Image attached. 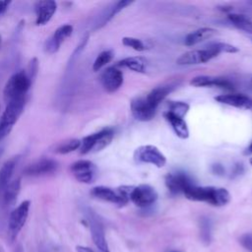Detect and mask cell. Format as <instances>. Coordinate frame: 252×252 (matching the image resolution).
I'll list each match as a JSON object with an SVG mask.
<instances>
[{
  "label": "cell",
  "instance_id": "1",
  "mask_svg": "<svg viewBox=\"0 0 252 252\" xmlns=\"http://www.w3.org/2000/svg\"><path fill=\"white\" fill-rule=\"evenodd\" d=\"M183 194L191 201L205 202L215 207L225 206L230 201L229 192L222 187L197 186L194 184L188 187Z\"/></svg>",
  "mask_w": 252,
  "mask_h": 252
},
{
  "label": "cell",
  "instance_id": "2",
  "mask_svg": "<svg viewBox=\"0 0 252 252\" xmlns=\"http://www.w3.org/2000/svg\"><path fill=\"white\" fill-rule=\"evenodd\" d=\"M32 83V80L25 71H19L13 74L8 79L3 91L4 100L6 103L14 99L26 98Z\"/></svg>",
  "mask_w": 252,
  "mask_h": 252
},
{
  "label": "cell",
  "instance_id": "3",
  "mask_svg": "<svg viewBox=\"0 0 252 252\" xmlns=\"http://www.w3.org/2000/svg\"><path fill=\"white\" fill-rule=\"evenodd\" d=\"M26 98L14 99L6 103L5 110L0 117V141L5 139L12 131L24 111Z\"/></svg>",
  "mask_w": 252,
  "mask_h": 252
},
{
  "label": "cell",
  "instance_id": "4",
  "mask_svg": "<svg viewBox=\"0 0 252 252\" xmlns=\"http://www.w3.org/2000/svg\"><path fill=\"white\" fill-rule=\"evenodd\" d=\"M30 208L31 202L25 200L10 213L8 220V237L11 241H14L17 238L24 227L29 217Z\"/></svg>",
  "mask_w": 252,
  "mask_h": 252
},
{
  "label": "cell",
  "instance_id": "5",
  "mask_svg": "<svg viewBox=\"0 0 252 252\" xmlns=\"http://www.w3.org/2000/svg\"><path fill=\"white\" fill-rule=\"evenodd\" d=\"M219 54L220 52L213 45V43H210L206 48L190 50L183 53L176 59V63L178 65H196L206 63Z\"/></svg>",
  "mask_w": 252,
  "mask_h": 252
},
{
  "label": "cell",
  "instance_id": "6",
  "mask_svg": "<svg viewBox=\"0 0 252 252\" xmlns=\"http://www.w3.org/2000/svg\"><path fill=\"white\" fill-rule=\"evenodd\" d=\"M134 159L139 163H150L158 168L166 163L165 156L153 145H145L137 148L134 152Z\"/></svg>",
  "mask_w": 252,
  "mask_h": 252
},
{
  "label": "cell",
  "instance_id": "7",
  "mask_svg": "<svg viewBox=\"0 0 252 252\" xmlns=\"http://www.w3.org/2000/svg\"><path fill=\"white\" fill-rule=\"evenodd\" d=\"M88 221L93 241L100 252H110L104 234V228L97 215L92 210L88 211Z\"/></svg>",
  "mask_w": 252,
  "mask_h": 252
},
{
  "label": "cell",
  "instance_id": "8",
  "mask_svg": "<svg viewBox=\"0 0 252 252\" xmlns=\"http://www.w3.org/2000/svg\"><path fill=\"white\" fill-rule=\"evenodd\" d=\"M158 200V192L154 187L149 184H140L138 186H133L130 201L134 203L137 207L146 208L153 205Z\"/></svg>",
  "mask_w": 252,
  "mask_h": 252
},
{
  "label": "cell",
  "instance_id": "9",
  "mask_svg": "<svg viewBox=\"0 0 252 252\" xmlns=\"http://www.w3.org/2000/svg\"><path fill=\"white\" fill-rule=\"evenodd\" d=\"M132 115L139 121H149L154 118L158 105L154 104L147 96H140L132 99L130 103Z\"/></svg>",
  "mask_w": 252,
  "mask_h": 252
},
{
  "label": "cell",
  "instance_id": "10",
  "mask_svg": "<svg viewBox=\"0 0 252 252\" xmlns=\"http://www.w3.org/2000/svg\"><path fill=\"white\" fill-rule=\"evenodd\" d=\"M71 172L74 177L82 183H92L95 178V166L88 159H80L71 165Z\"/></svg>",
  "mask_w": 252,
  "mask_h": 252
},
{
  "label": "cell",
  "instance_id": "11",
  "mask_svg": "<svg viewBox=\"0 0 252 252\" xmlns=\"http://www.w3.org/2000/svg\"><path fill=\"white\" fill-rule=\"evenodd\" d=\"M58 168V163L52 158H42L31 164L27 165L24 169V174L29 176H41L55 172Z\"/></svg>",
  "mask_w": 252,
  "mask_h": 252
},
{
  "label": "cell",
  "instance_id": "12",
  "mask_svg": "<svg viewBox=\"0 0 252 252\" xmlns=\"http://www.w3.org/2000/svg\"><path fill=\"white\" fill-rule=\"evenodd\" d=\"M165 185L172 195L183 193L188 187L194 185L192 178L185 172L168 173L165 176Z\"/></svg>",
  "mask_w": 252,
  "mask_h": 252
},
{
  "label": "cell",
  "instance_id": "13",
  "mask_svg": "<svg viewBox=\"0 0 252 252\" xmlns=\"http://www.w3.org/2000/svg\"><path fill=\"white\" fill-rule=\"evenodd\" d=\"M100 83L107 93H114L123 84V73L115 66L108 67L101 73Z\"/></svg>",
  "mask_w": 252,
  "mask_h": 252
},
{
  "label": "cell",
  "instance_id": "14",
  "mask_svg": "<svg viewBox=\"0 0 252 252\" xmlns=\"http://www.w3.org/2000/svg\"><path fill=\"white\" fill-rule=\"evenodd\" d=\"M73 27L71 25H63L59 27L54 33L45 41L44 48L45 51L53 54L58 51L61 44L64 42V40L69 37L72 34Z\"/></svg>",
  "mask_w": 252,
  "mask_h": 252
},
{
  "label": "cell",
  "instance_id": "15",
  "mask_svg": "<svg viewBox=\"0 0 252 252\" xmlns=\"http://www.w3.org/2000/svg\"><path fill=\"white\" fill-rule=\"evenodd\" d=\"M56 9L57 4L55 1H37L34 4L35 24L37 26H44L47 24L56 12Z\"/></svg>",
  "mask_w": 252,
  "mask_h": 252
},
{
  "label": "cell",
  "instance_id": "16",
  "mask_svg": "<svg viewBox=\"0 0 252 252\" xmlns=\"http://www.w3.org/2000/svg\"><path fill=\"white\" fill-rule=\"evenodd\" d=\"M91 195L98 200L105 201L108 203H112L118 205L120 207L126 205L128 202L121 197V195L112 188L106 186H95L91 190Z\"/></svg>",
  "mask_w": 252,
  "mask_h": 252
},
{
  "label": "cell",
  "instance_id": "17",
  "mask_svg": "<svg viewBox=\"0 0 252 252\" xmlns=\"http://www.w3.org/2000/svg\"><path fill=\"white\" fill-rule=\"evenodd\" d=\"M190 85L193 87H218L220 89L231 90L233 89V84L222 77H215V76H196L191 79Z\"/></svg>",
  "mask_w": 252,
  "mask_h": 252
},
{
  "label": "cell",
  "instance_id": "18",
  "mask_svg": "<svg viewBox=\"0 0 252 252\" xmlns=\"http://www.w3.org/2000/svg\"><path fill=\"white\" fill-rule=\"evenodd\" d=\"M215 99L222 104L234 106L243 109H252V98L243 94H220Z\"/></svg>",
  "mask_w": 252,
  "mask_h": 252
},
{
  "label": "cell",
  "instance_id": "19",
  "mask_svg": "<svg viewBox=\"0 0 252 252\" xmlns=\"http://www.w3.org/2000/svg\"><path fill=\"white\" fill-rule=\"evenodd\" d=\"M17 162L18 157H14L8 159L0 168V198L8 184L12 181V176L15 171Z\"/></svg>",
  "mask_w": 252,
  "mask_h": 252
},
{
  "label": "cell",
  "instance_id": "20",
  "mask_svg": "<svg viewBox=\"0 0 252 252\" xmlns=\"http://www.w3.org/2000/svg\"><path fill=\"white\" fill-rule=\"evenodd\" d=\"M217 33V31L212 28H201L190 33L185 37L184 44L187 46H192L197 43H200L206 39L213 37Z\"/></svg>",
  "mask_w": 252,
  "mask_h": 252
},
{
  "label": "cell",
  "instance_id": "21",
  "mask_svg": "<svg viewBox=\"0 0 252 252\" xmlns=\"http://www.w3.org/2000/svg\"><path fill=\"white\" fill-rule=\"evenodd\" d=\"M164 118L170 124L172 130L180 139H187L189 137V129L187 124L183 118H179L177 116L172 115L169 112H164Z\"/></svg>",
  "mask_w": 252,
  "mask_h": 252
},
{
  "label": "cell",
  "instance_id": "22",
  "mask_svg": "<svg viewBox=\"0 0 252 252\" xmlns=\"http://www.w3.org/2000/svg\"><path fill=\"white\" fill-rule=\"evenodd\" d=\"M20 189H21V180L20 178L14 179L12 180L8 186L6 187V189L4 190L0 200L2 202V204L4 206H11L17 199L19 193H20Z\"/></svg>",
  "mask_w": 252,
  "mask_h": 252
},
{
  "label": "cell",
  "instance_id": "23",
  "mask_svg": "<svg viewBox=\"0 0 252 252\" xmlns=\"http://www.w3.org/2000/svg\"><path fill=\"white\" fill-rule=\"evenodd\" d=\"M115 67H125L137 73H145L147 67V61L143 57H127L117 62Z\"/></svg>",
  "mask_w": 252,
  "mask_h": 252
},
{
  "label": "cell",
  "instance_id": "24",
  "mask_svg": "<svg viewBox=\"0 0 252 252\" xmlns=\"http://www.w3.org/2000/svg\"><path fill=\"white\" fill-rule=\"evenodd\" d=\"M229 22L238 30L252 34V21L245 15L230 13L227 16Z\"/></svg>",
  "mask_w": 252,
  "mask_h": 252
},
{
  "label": "cell",
  "instance_id": "25",
  "mask_svg": "<svg viewBox=\"0 0 252 252\" xmlns=\"http://www.w3.org/2000/svg\"><path fill=\"white\" fill-rule=\"evenodd\" d=\"M173 86L167 85V86H161V87H157L154 90H152L148 95L147 98L151 100L154 104L158 105L160 103V101L173 90Z\"/></svg>",
  "mask_w": 252,
  "mask_h": 252
},
{
  "label": "cell",
  "instance_id": "26",
  "mask_svg": "<svg viewBox=\"0 0 252 252\" xmlns=\"http://www.w3.org/2000/svg\"><path fill=\"white\" fill-rule=\"evenodd\" d=\"M81 147V141L78 140V139H71V140H68V141H65L61 144H59L54 152L56 154H60V155H66V154H69L71 152H74L78 149H80Z\"/></svg>",
  "mask_w": 252,
  "mask_h": 252
},
{
  "label": "cell",
  "instance_id": "27",
  "mask_svg": "<svg viewBox=\"0 0 252 252\" xmlns=\"http://www.w3.org/2000/svg\"><path fill=\"white\" fill-rule=\"evenodd\" d=\"M189 110V104L184 101H171L169 103V108L167 112L179 118H184Z\"/></svg>",
  "mask_w": 252,
  "mask_h": 252
},
{
  "label": "cell",
  "instance_id": "28",
  "mask_svg": "<svg viewBox=\"0 0 252 252\" xmlns=\"http://www.w3.org/2000/svg\"><path fill=\"white\" fill-rule=\"evenodd\" d=\"M112 58H113L112 50H104L100 52L93 64V70L95 72L99 71L106 64H108L112 60Z\"/></svg>",
  "mask_w": 252,
  "mask_h": 252
},
{
  "label": "cell",
  "instance_id": "29",
  "mask_svg": "<svg viewBox=\"0 0 252 252\" xmlns=\"http://www.w3.org/2000/svg\"><path fill=\"white\" fill-rule=\"evenodd\" d=\"M132 4V1H129V0H122V1H119V2H116L112 8H110V11L106 14L105 17H103L102 21L100 22V25L99 27L105 25L109 20H111L116 14H118L120 11H122L125 7H127L128 5Z\"/></svg>",
  "mask_w": 252,
  "mask_h": 252
},
{
  "label": "cell",
  "instance_id": "30",
  "mask_svg": "<svg viewBox=\"0 0 252 252\" xmlns=\"http://www.w3.org/2000/svg\"><path fill=\"white\" fill-rule=\"evenodd\" d=\"M211 220L208 218H202L200 220V234L203 242H205L206 244H209L211 242Z\"/></svg>",
  "mask_w": 252,
  "mask_h": 252
},
{
  "label": "cell",
  "instance_id": "31",
  "mask_svg": "<svg viewBox=\"0 0 252 252\" xmlns=\"http://www.w3.org/2000/svg\"><path fill=\"white\" fill-rule=\"evenodd\" d=\"M122 43L123 45L127 46V47H131L132 49L136 50V51H144L147 46L145 45V43L136 37H132V36H125L122 38Z\"/></svg>",
  "mask_w": 252,
  "mask_h": 252
},
{
  "label": "cell",
  "instance_id": "32",
  "mask_svg": "<svg viewBox=\"0 0 252 252\" xmlns=\"http://www.w3.org/2000/svg\"><path fill=\"white\" fill-rule=\"evenodd\" d=\"M213 45L217 48V50L220 53H221V52H226V53L238 52V48L236 46L225 43V42H213Z\"/></svg>",
  "mask_w": 252,
  "mask_h": 252
},
{
  "label": "cell",
  "instance_id": "33",
  "mask_svg": "<svg viewBox=\"0 0 252 252\" xmlns=\"http://www.w3.org/2000/svg\"><path fill=\"white\" fill-rule=\"evenodd\" d=\"M239 242L247 251L252 252V232L242 234L239 238Z\"/></svg>",
  "mask_w": 252,
  "mask_h": 252
},
{
  "label": "cell",
  "instance_id": "34",
  "mask_svg": "<svg viewBox=\"0 0 252 252\" xmlns=\"http://www.w3.org/2000/svg\"><path fill=\"white\" fill-rule=\"evenodd\" d=\"M29 68H30V71H29V73H27V74H28V76L30 77V79H31L32 82V81L34 80V78H35V76H36V73H37V70H38V64H37L36 58L32 59Z\"/></svg>",
  "mask_w": 252,
  "mask_h": 252
},
{
  "label": "cell",
  "instance_id": "35",
  "mask_svg": "<svg viewBox=\"0 0 252 252\" xmlns=\"http://www.w3.org/2000/svg\"><path fill=\"white\" fill-rule=\"evenodd\" d=\"M9 4H10V2H8V1H0V15L4 14L7 11Z\"/></svg>",
  "mask_w": 252,
  "mask_h": 252
},
{
  "label": "cell",
  "instance_id": "36",
  "mask_svg": "<svg viewBox=\"0 0 252 252\" xmlns=\"http://www.w3.org/2000/svg\"><path fill=\"white\" fill-rule=\"evenodd\" d=\"M76 251L77 252H94L92 248L87 247V246H83V245H77L76 246Z\"/></svg>",
  "mask_w": 252,
  "mask_h": 252
},
{
  "label": "cell",
  "instance_id": "37",
  "mask_svg": "<svg viewBox=\"0 0 252 252\" xmlns=\"http://www.w3.org/2000/svg\"><path fill=\"white\" fill-rule=\"evenodd\" d=\"M212 169H213L214 173H216V174H221V173H223V167H222L220 164H214Z\"/></svg>",
  "mask_w": 252,
  "mask_h": 252
},
{
  "label": "cell",
  "instance_id": "38",
  "mask_svg": "<svg viewBox=\"0 0 252 252\" xmlns=\"http://www.w3.org/2000/svg\"><path fill=\"white\" fill-rule=\"evenodd\" d=\"M243 154H244L245 156H250V155H252V142H251L250 145L245 149V151L243 152Z\"/></svg>",
  "mask_w": 252,
  "mask_h": 252
},
{
  "label": "cell",
  "instance_id": "39",
  "mask_svg": "<svg viewBox=\"0 0 252 252\" xmlns=\"http://www.w3.org/2000/svg\"><path fill=\"white\" fill-rule=\"evenodd\" d=\"M15 252H24V249H23L22 245H18L17 248L15 249Z\"/></svg>",
  "mask_w": 252,
  "mask_h": 252
},
{
  "label": "cell",
  "instance_id": "40",
  "mask_svg": "<svg viewBox=\"0 0 252 252\" xmlns=\"http://www.w3.org/2000/svg\"><path fill=\"white\" fill-rule=\"evenodd\" d=\"M249 162H250V164L252 165V158H249Z\"/></svg>",
  "mask_w": 252,
  "mask_h": 252
},
{
  "label": "cell",
  "instance_id": "41",
  "mask_svg": "<svg viewBox=\"0 0 252 252\" xmlns=\"http://www.w3.org/2000/svg\"><path fill=\"white\" fill-rule=\"evenodd\" d=\"M0 45H1V35H0Z\"/></svg>",
  "mask_w": 252,
  "mask_h": 252
},
{
  "label": "cell",
  "instance_id": "42",
  "mask_svg": "<svg viewBox=\"0 0 252 252\" xmlns=\"http://www.w3.org/2000/svg\"><path fill=\"white\" fill-rule=\"evenodd\" d=\"M251 82H252V79H251Z\"/></svg>",
  "mask_w": 252,
  "mask_h": 252
},
{
  "label": "cell",
  "instance_id": "43",
  "mask_svg": "<svg viewBox=\"0 0 252 252\" xmlns=\"http://www.w3.org/2000/svg\"><path fill=\"white\" fill-rule=\"evenodd\" d=\"M251 41H252V38H251Z\"/></svg>",
  "mask_w": 252,
  "mask_h": 252
}]
</instances>
